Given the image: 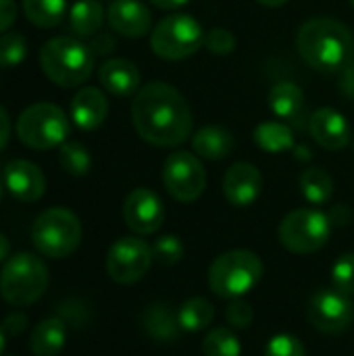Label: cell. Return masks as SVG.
<instances>
[{"mask_svg": "<svg viewBox=\"0 0 354 356\" xmlns=\"http://www.w3.org/2000/svg\"><path fill=\"white\" fill-rule=\"evenodd\" d=\"M131 121L138 136L159 148L184 144L194 127L188 100L165 81H152L138 90L131 102Z\"/></svg>", "mask_w": 354, "mask_h": 356, "instance_id": "obj_1", "label": "cell"}, {"mask_svg": "<svg viewBox=\"0 0 354 356\" xmlns=\"http://www.w3.org/2000/svg\"><path fill=\"white\" fill-rule=\"evenodd\" d=\"M298 54L321 73H340L354 60V33L332 17L309 19L296 35Z\"/></svg>", "mask_w": 354, "mask_h": 356, "instance_id": "obj_2", "label": "cell"}, {"mask_svg": "<svg viewBox=\"0 0 354 356\" xmlns=\"http://www.w3.org/2000/svg\"><path fill=\"white\" fill-rule=\"evenodd\" d=\"M94 50L79 38L58 35L48 40L40 50L42 73L58 88H77L94 71Z\"/></svg>", "mask_w": 354, "mask_h": 356, "instance_id": "obj_3", "label": "cell"}, {"mask_svg": "<svg viewBox=\"0 0 354 356\" xmlns=\"http://www.w3.org/2000/svg\"><path fill=\"white\" fill-rule=\"evenodd\" d=\"M50 275L44 261L31 252H19L0 271V296L13 307H29L44 296Z\"/></svg>", "mask_w": 354, "mask_h": 356, "instance_id": "obj_4", "label": "cell"}, {"mask_svg": "<svg viewBox=\"0 0 354 356\" xmlns=\"http://www.w3.org/2000/svg\"><path fill=\"white\" fill-rule=\"evenodd\" d=\"M31 242L35 250L48 259H67L81 244V223L73 211L52 207L35 217Z\"/></svg>", "mask_w": 354, "mask_h": 356, "instance_id": "obj_5", "label": "cell"}, {"mask_svg": "<svg viewBox=\"0 0 354 356\" xmlns=\"http://www.w3.org/2000/svg\"><path fill=\"white\" fill-rule=\"evenodd\" d=\"M263 277V261L250 250H230L209 269V286L219 298H240Z\"/></svg>", "mask_w": 354, "mask_h": 356, "instance_id": "obj_6", "label": "cell"}, {"mask_svg": "<svg viewBox=\"0 0 354 356\" xmlns=\"http://www.w3.org/2000/svg\"><path fill=\"white\" fill-rule=\"evenodd\" d=\"M15 131L27 148L52 150L67 142L71 125L61 106L52 102H35L17 117Z\"/></svg>", "mask_w": 354, "mask_h": 356, "instance_id": "obj_7", "label": "cell"}, {"mask_svg": "<svg viewBox=\"0 0 354 356\" xmlns=\"http://www.w3.org/2000/svg\"><path fill=\"white\" fill-rule=\"evenodd\" d=\"M204 35L207 31L192 15L175 13L154 25L150 33V48L165 60H182L204 46Z\"/></svg>", "mask_w": 354, "mask_h": 356, "instance_id": "obj_8", "label": "cell"}, {"mask_svg": "<svg viewBox=\"0 0 354 356\" xmlns=\"http://www.w3.org/2000/svg\"><path fill=\"white\" fill-rule=\"evenodd\" d=\"M330 236V217L315 209H296L280 223V242L294 254H313L321 250Z\"/></svg>", "mask_w": 354, "mask_h": 356, "instance_id": "obj_9", "label": "cell"}, {"mask_svg": "<svg viewBox=\"0 0 354 356\" xmlns=\"http://www.w3.org/2000/svg\"><path fill=\"white\" fill-rule=\"evenodd\" d=\"M163 184L179 202H194L207 188V171L200 159L192 152H171L163 167Z\"/></svg>", "mask_w": 354, "mask_h": 356, "instance_id": "obj_10", "label": "cell"}, {"mask_svg": "<svg viewBox=\"0 0 354 356\" xmlns=\"http://www.w3.org/2000/svg\"><path fill=\"white\" fill-rule=\"evenodd\" d=\"M152 248L140 238H121L106 252V273L115 284L140 282L152 265Z\"/></svg>", "mask_w": 354, "mask_h": 356, "instance_id": "obj_11", "label": "cell"}, {"mask_svg": "<svg viewBox=\"0 0 354 356\" xmlns=\"http://www.w3.org/2000/svg\"><path fill=\"white\" fill-rule=\"evenodd\" d=\"M307 315L315 330L328 336H338L353 325L354 305L346 294L338 292L336 288L334 290L325 288L311 296Z\"/></svg>", "mask_w": 354, "mask_h": 356, "instance_id": "obj_12", "label": "cell"}, {"mask_svg": "<svg viewBox=\"0 0 354 356\" xmlns=\"http://www.w3.org/2000/svg\"><path fill=\"white\" fill-rule=\"evenodd\" d=\"M123 219L131 232L150 236L165 223V204L152 190L138 188L123 202Z\"/></svg>", "mask_w": 354, "mask_h": 356, "instance_id": "obj_13", "label": "cell"}, {"mask_svg": "<svg viewBox=\"0 0 354 356\" xmlns=\"http://www.w3.org/2000/svg\"><path fill=\"white\" fill-rule=\"evenodd\" d=\"M309 131L313 136V140L332 152L344 150L351 140H353V131H351V123L348 119L336 111V108H319L311 115L309 119Z\"/></svg>", "mask_w": 354, "mask_h": 356, "instance_id": "obj_14", "label": "cell"}, {"mask_svg": "<svg viewBox=\"0 0 354 356\" xmlns=\"http://www.w3.org/2000/svg\"><path fill=\"white\" fill-rule=\"evenodd\" d=\"M4 186L19 202H35L46 192V177L31 161L15 159L4 167Z\"/></svg>", "mask_w": 354, "mask_h": 356, "instance_id": "obj_15", "label": "cell"}, {"mask_svg": "<svg viewBox=\"0 0 354 356\" xmlns=\"http://www.w3.org/2000/svg\"><path fill=\"white\" fill-rule=\"evenodd\" d=\"M263 192V175L252 163H234L223 175V194L234 207L252 204Z\"/></svg>", "mask_w": 354, "mask_h": 356, "instance_id": "obj_16", "label": "cell"}, {"mask_svg": "<svg viewBox=\"0 0 354 356\" xmlns=\"http://www.w3.org/2000/svg\"><path fill=\"white\" fill-rule=\"evenodd\" d=\"M106 21L123 38H142L152 27L150 8L140 0H113L106 10Z\"/></svg>", "mask_w": 354, "mask_h": 356, "instance_id": "obj_17", "label": "cell"}, {"mask_svg": "<svg viewBox=\"0 0 354 356\" xmlns=\"http://www.w3.org/2000/svg\"><path fill=\"white\" fill-rule=\"evenodd\" d=\"M108 117V100L98 88H81L71 100V121L81 131L98 129Z\"/></svg>", "mask_w": 354, "mask_h": 356, "instance_id": "obj_18", "label": "cell"}, {"mask_svg": "<svg viewBox=\"0 0 354 356\" xmlns=\"http://www.w3.org/2000/svg\"><path fill=\"white\" fill-rule=\"evenodd\" d=\"M98 81L113 96H134L140 90V71L127 58H108L98 67Z\"/></svg>", "mask_w": 354, "mask_h": 356, "instance_id": "obj_19", "label": "cell"}, {"mask_svg": "<svg viewBox=\"0 0 354 356\" xmlns=\"http://www.w3.org/2000/svg\"><path fill=\"white\" fill-rule=\"evenodd\" d=\"M142 327L156 342H175L182 332L177 313L167 302L148 305L142 313Z\"/></svg>", "mask_w": 354, "mask_h": 356, "instance_id": "obj_20", "label": "cell"}, {"mask_svg": "<svg viewBox=\"0 0 354 356\" xmlns=\"http://www.w3.org/2000/svg\"><path fill=\"white\" fill-rule=\"evenodd\" d=\"M192 148L198 156L209 161H219L232 154L234 150V136L230 129L219 125H207L200 127L192 136Z\"/></svg>", "mask_w": 354, "mask_h": 356, "instance_id": "obj_21", "label": "cell"}, {"mask_svg": "<svg viewBox=\"0 0 354 356\" xmlns=\"http://www.w3.org/2000/svg\"><path fill=\"white\" fill-rule=\"evenodd\" d=\"M67 325L58 317H50L40 321L29 338V348L33 356H56L65 348Z\"/></svg>", "mask_w": 354, "mask_h": 356, "instance_id": "obj_22", "label": "cell"}, {"mask_svg": "<svg viewBox=\"0 0 354 356\" xmlns=\"http://www.w3.org/2000/svg\"><path fill=\"white\" fill-rule=\"evenodd\" d=\"M269 108L282 121H296L305 108V94L292 81H280L269 90Z\"/></svg>", "mask_w": 354, "mask_h": 356, "instance_id": "obj_23", "label": "cell"}, {"mask_svg": "<svg viewBox=\"0 0 354 356\" xmlns=\"http://www.w3.org/2000/svg\"><path fill=\"white\" fill-rule=\"evenodd\" d=\"M104 23V8L98 0H77L69 10L71 33L79 40L94 38Z\"/></svg>", "mask_w": 354, "mask_h": 356, "instance_id": "obj_24", "label": "cell"}, {"mask_svg": "<svg viewBox=\"0 0 354 356\" xmlns=\"http://www.w3.org/2000/svg\"><path fill=\"white\" fill-rule=\"evenodd\" d=\"M257 146L263 152L269 154H282L294 148V131L290 125H286L284 121H263L255 127L252 134Z\"/></svg>", "mask_w": 354, "mask_h": 356, "instance_id": "obj_25", "label": "cell"}, {"mask_svg": "<svg viewBox=\"0 0 354 356\" xmlns=\"http://www.w3.org/2000/svg\"><path fill=\"white\" fill-rule=\"evenodd\" d=\"M21 8L29 23L42 29H50L65 19L67 0H21Z\"/></svg>", "mask_w": 354, "mask_h": 356, "instance_id": "obj_26", "label": "cell"}, {"mask_svg": "<svg viewBox=\"0 0 354 356\" xmlns=\"http://www.w3.org/2000/svg\"><path fill=\"white\" fill-rule=\"evenodd\" d=\"M300 192L311 204H325L334 196V179L321 167H309L300 175Z\"/></svg>", "mask_w": 354, "mask_h": 356, "instance_id": "obj_27", "label": "cell"}, {"mask_svg": "<svg viewBox=\"0 0 354 356\" xmlns=\"http://www.w3.org/2000/svg\"><path fill=\"white\" fill-rule=\"evenodd\" d=\"M213 317H215V309L202 296H194V298L186 300L177 311L179 325L186 332H200V330L209 327L213 323Z\"/></svg>", "mask_w": 354, "mask_h": 356, "instance_id": "obj_28", "label": "cell"}, {"mask_svg": "<svg viewBox=\"0 0 354 356\" xmlns=\"http://www.w3.org/2000/svg\"><path fill=\"white\" fill-rule=\"evenodd\" d=\"M58 163L69 175L75 177H83L92 169V156L79 142H65L58 150Z\"/></svg>", "mask_w": 354, "mask_h": 356, "instance_id": "obj_29", "label": "cell"}, {"mask_svg": "<svg viewBox=\"0 0 354 356\" xmlns=\"http://www.w3.org/2000/svg\"><path fill=\"white\" fill-rule=\"evenodd\" d=\"M242 346L238 336L230 327H215L207 334L202 342L204 356H240Z\"/></svg>", "mask_w": 354, "mask_h": 356, "instance_id": "obj_30", "label": "cell"}, {"mask_svg": "<svg viewBox=\"0 0 354 356\" xmlns=\"http://www.w3.org/2000/svg\"><path fill=\"white\" fill-rule=\"evenodd\" d=\"M27 56V40L23 33L10 31V33H0V67L2 69H13L21 65Z\"/></svg>", "mask_w": 354, "mask_h": 356, "instance_id": "obj_31", "label": "cell"}, {"mask_svg": "<svg viewBox=\"0 0 354 356\" xmlns=\"http://www.w3.org/2000/svg\"><path fill=\"white\" fill-rule=\"evenodd\" d=\"M152 257L163 267H173L184 259V244L177 236H163L152 246Z\"/></svg>", "mask_w": 354, "mask_h": 356, "instance_id": "obj_32", "label": "cell"}, {"mask_svg": "<svg viewBox=\"0 0 354 356\" xmlns=\"http://www.w3.org/2000/svg\"><path fill=\"white\" fill-rule=\"evenodd\" d=\"M334 288L346 296H354V252L342 254L332 267Z\"/></svg>", "mask_w": 354, "mask_h": 356, "instance_id": "obj_33", "label": "cell"}, {"mask_svg": "<svg viewBox=\"0 0 354 356\" xmlns=\"http://www.w3.org/2000/svg\"><path fill=\"white\" fill-rule=\"evenodd\" d=\"M265 356H307V350L296 336L277 334L267 342Z\"/></svg>", "mask_w": 354, "mask_h": 356, "instance_id": "obj_34", "label": "cell"}, {"mask_svg": "<svg viewBox=\"0 0 354 356\" xmlns=\"http://www.w3.org/2000/svg\"><path fill=\"white\" fill-rule=\"evenodd\" d=\"M204 46L211 54H219V56H225V54H232L238 46L236 42V35L225 29V27H215L211 31H207L204 35Z\"/></svg>", "mask_w": 354, "mask_h": 356, "instance_id": "obj_35", "label": "cell"}, {"mask_svg": "<svg viewBox=\"0 0 354 356\" xmlns=\"http://www.w3.org/2000/svg\"><path fill=\"white\" fill-rule=\"evenodd\" d=\"M225 319H227V323H230L232 327H236V330H246V327H250L252 321H255V311H252V307H250L246 300L234 298V302H230V307H227V311H225Z\"/></svg>", "mask_w": 354, "mask_h": 356, "instance_id": "obj_36", "label": "cell"}, {"mask_svg": "<svg viewBox=\"0 0 354 356\" xmlns=\"http://www.w3.org/2000/svg\"><path fill=\"white\" fill-rule=\"evenodd\" d=\"M17 2L15 0H0V33H6L10 25L17 21Z\"/></svg>", "mask_w": 354, "mask_h": 356, "instance_id": "obj_37", "label": "cell"}, {"mask_svg": "<svg viewBox=\"0 0 354 356\" xmlns=\"http://www.w3.org/2000/svg\"><path fill=\"white\" fill-rule=\"evenodd\" d=\"M90 48L94 50V54H108L115 48V38L111 33L98 31L94 38H90Z\"/></svg>", "mask_w": 354, "mask_h": 356, "instance_id": "obj_38", "label": "cell"}, {"mask_svg": "<svg viewBox=\"0 0 354 356\" xmlns=\"http://www.w3.org/2000/svg\"><path fill=\"white\" fill-rule=\"evenodd\" d=\"M27 325V317L23 313H10L6 319H4V330L10 334V336H19Z\"/></svg>", "mask_w": 354, "mask_h": 356, "instance_id": "obj_39", "label": "cell"}, {"mask_svg": "<svg viewBox=\"0 0 354 356\" xmlns=\"http://www.w3.org/2000/svg\"><path fill=\"white\" fill-rule=\"evenodd\" d=\"M340 88L348 98H354V60L340 71Z\"/></svg>", "mask_w": 354, "mask_h": 356, "instance_id": "obj_40", "label": "cell"}, {"mask_svg": "<svg viewBox=\"0 0 354 356\" xmlns=\"http://www.w3.org/2000/svg\"><path fill=\"white\" fill-rule=\"evenodd\" d=\"M8 140H10V119H8L6 111L0 106V150L6 148Z\"/></svg>", "mask_w": 354, "mask_h": 356, "instance_id": "obj_41", "label": "cell"}, {"mask_svg": "<svg viewBox=\"0 0 354 356\" xmlns=\"http://www.w3.org/2000/svg\"><path fill=\"white\" fill-rule=\"evenodd\" d=\"M154 6H159V8H163V10H175V8H182V6H186L190 0H150Z\"/></svg>", "mask_w": 354, "mask_h": 356, "instance_id": "obj_42", "label": "cell"}, {"mask_svg": "<svg viewBox=\"0 0 354 356\" xmlns=\"http://www.w3.org/2000/svg\"><path fill=\"white\" fill-rule=\"evenodd\" d=\"M8 254H10V242H8L6 236L0 232V263H6Z\"/></svg>", "mask_w": 354, "mask_h": 356, "instance_id": "obj_43", "label": "cell"}, {"mask_svg": "<svg viewBox=\"0 0 354 356\" xmlns=\"http://www.w3.org/2000/svg\"><path fill=\"white\" fill-rule=\"evenodd\" d=\"M257 2L263 6H269V8H277V6H284L288 0H257Z\"/></svg>", "mask_w": 354, "mask_h": 356, "instance_id": "obj_44", "label": "cell"}, {"mask_svg": "<svg viewBox=\"0 0 354 356\" xmlns=\"http://www.w3.org/2000/svg\"><path fill=\"white\" fill-rule=\"evenodd\" d=\"M2 350H4V332L0 330V355H2Z\"/></svg>", "mask_w": 354, "mask_h": 356, "instance_id": "obj_45", "label": "cell"}, {"mask_svg": "<svg viewBox=\"0 0 354 356\" xmlns=\"http://www.w3.org/2000/svg\"><path fill=\"white\" fill-rule=\"evenodd\" d=\"M2 184H4V181H0V198H2Z\"/></svg>", "mask_w": 354, "mask_h": 356, "instance_id": "obj_46", "label": "cell"}, {"mask_svg": "<svg viewBox=\"0 0 354 356\" xmlns=\"http://www.w3.org/2000/svg\"><path fill=\"white\" fill-rule=\"evenodd\" d=\"M351 4H353V6H354V0H351Z\"/></svg>", "mask_w": 354, "mask_h": 356, "instance_id": "obj_47", "label": "cell"}]
</instances>
